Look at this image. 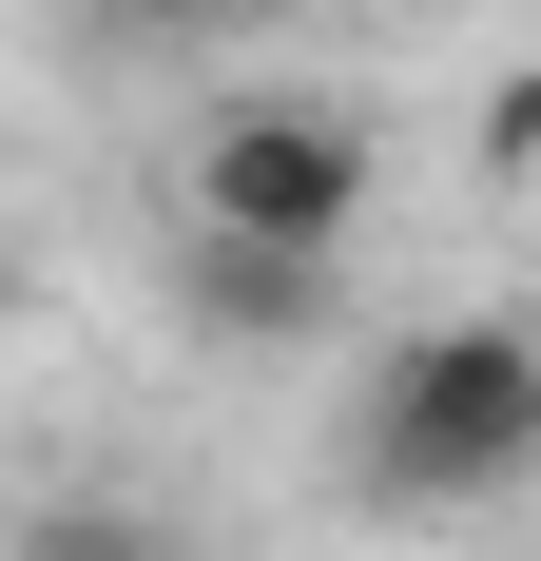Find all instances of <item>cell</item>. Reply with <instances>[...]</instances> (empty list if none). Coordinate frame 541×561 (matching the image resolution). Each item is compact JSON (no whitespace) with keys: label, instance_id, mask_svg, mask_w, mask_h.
I'll use <instances>...</instances> for the list:
<instances>
[{"label":"cell","instance_id":"1","mask_svg":"<svg viewBox=\"0 0 541 561\" xmlns=\"http://www.w3.org/2000/svg\"><path fill=\"white\" fill-rule=\"evenodd\" d=\"M348 484H368L387 523H464V504H503V484H541V330L522 310L406 330L368 368V407H348Z\"/></svg>","mask_w":541,"mask_h":561},{"label":"cell","instance_id":"2","mask_svg":"<svg viewBox=\"0 0 541 561\" xmlns=\"http://www.w3.org/2000/svg\"><path fill=\"white\" fill-rule=\"evenodd\" d=\"M368 194H387V156H368L348 98H232L194 136V232H232V252H310L329 272L368 232Z\"/></svg>","mask_w":541,"mask_h":561},{"label":"cell","instance_id":"3","mask_svg":"<svg viewBox=\"0 0 541 561\" xmlns=\"http://www.w3.org/2000/svg\"><path fill=\"white\" fill-rule=\"evenodd\" d=\"M194 310L252 330V348H290V330H329V272H310V252H232V232H194Z\"/></svg>","mask_w":541,"mask_h":561},{"label":"cell","instance_id":"4","mask_svg":"<svg viewBox=\"0 0 541 561\" xmlns=\"http://www.w3.org/2000/svg\"><path fill=\"white\" fill-rule=\"evenodd\" d=\"M20 561H194V523L136 484H58V504H20Z\"/></svg>","mask_w":541,"mask_h":561},{"label":"cell","instance_id":"5","mask_svg":"<svg viewBox=\"0 0 541 561\" xmlns=\"http://www.w3.org/2000/svg\"><path fill=\"white\" fill-rule=\"evenodd\" d=\"M194 20H252V0H194Z\"/></svg>","mask_w":541,"mask_h":561}]
</instances>
